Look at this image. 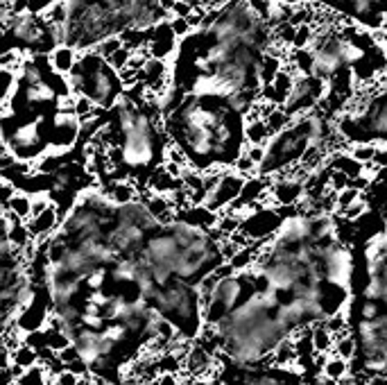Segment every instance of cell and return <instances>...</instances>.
<instances>
[{"label": "cell", "instance_id": "6da1fadb", "mask_svg": "<svg viewBox=\"0 0 387 385\" xmlns=\"http://www.w3.org/2000/svg\"><path fill=\"white\" fill-rule=\"evenodd\" d=\"M272 7L256 0H222L202 16L179 44L170 64V86L183 93H211L256 109L265 86L279 75L274 55Z\"/></svg>", "mask_w": 387, "mask_h": 385}, {"label": "cell", "instance_id": "7a4b0ae2", "mask_svg": "<svg viewBox=\"0 0 387 385\" xmlns=\"http://www.w3.org/2000/svg\"><path fill=\"white\" fill-rule=\"evenodd\" d=\"M170 150L197 175L236 170L249 150L251 111L236 100L211 93H183L170 84L157 93Z\"/></svg>", "mask_w": 387, "mask_h": 385}, {"label": "cell", "instance_id": "3957f363", "mask_svg": "<svg viewBox=\"0 0 387 385\" xmlns=\"http://www.w3.org/2000/svg\"><path fill=\"white\" fill-rule=\"evenodd\" d=\"M145 93L131 96L127 91L114 109L105 111L107 123L100 127V138H105L102 161L109 184L125 179L147 188L152 177L168 166L170 141L163 127L159 100Z\"/></svg>", "mask_w": 387, "mask_h": 385}, {"label": "cell", "instance_id": "277c9868", "mask_svg": "<svg viewBox=\"0 0 387 385\" xmlns=\"http://www.w3.org/2000/svg\"><path fill=\"white\" fill-rule=\"evenodd\" d=\"M172 9L175 0H59L46 16L57 25L59 44L84 53L172 21Z\"/></svg>", "mask_w": 387, "mask_h": 385}, {"label": "cell", "instance_id": "5b68a950", "mask_svg": "<svg viewBox=\"0 0 387 385\" xmlns=\"http://www.w3.org/2000/svg\"><path fill=\"white\" fill-rule=\"evenodd\" d=\"M340 145L335 131V114L315 107L292 116L288 125L265 141L256 172L261 177H288L290 172L317 164L329 155V148Z\"/></svg>", "mask_w": 387, "mask_h": 385}, {"label": "cell", "instance_id": "8992f818", "mask_svg": "<svg viewBox=\"0 0 387 385\" xmlns=\"http://www.w3.org/2000/svg\"><path fill=\"white\" fill-rule=\"evenodd\" d=\"M335 131L344 148L387 150V77L358 89L340 114H335Z\"/></svg>", "mask_w": 387, "mask_h": 385}, {"label": "cell", "instance_id": "52a82bcc", "mask_svg": "<svg viewBox=\"0 0 387 385\" xmlns=\"http://www.w3.org/2000/svg\"><path fill=\"white\" fill-rule=\"evenodd\" d=\"M66 77L73 96L88 100L98 111H111L129 91L125 73L111 64V59L100 50L79 53L73 70Z\"/></svg>", "mask_w": 387, "mask_h": 385}, {"label": "cell", "instance_id": "ba28073f", "mask_svg": "<svg viewBox=\"0 0 387 385\" xmlns=\"http://www.w3.org/2000/svg\"><path fill=\"white\" fill-rule=\"evenodd\" d=\"M5 53L14 50L20 57L50 55L59 46L57 25L46 14H16L3 7Z\"/></svg>", "mask_w": 387, "mask_h": 385}, {"label": "cell", "instance_id": "9c48e42d", "mask_svg": "<svg viewBox=\"0 0 387 385\" xmlns=\"http://www.w3.org/2000/svg\"><path fill=\"white\" fill-rule=\"evenodd\" d=\"M326 16L358 25L369 32H383L387 23V0H308Z\"/></svg>", "mask_w": 387, "mask_h": 385}, {"label": "cell", "instance_id": "30bf717a", "mask_svg": "<svg viewBox=\"0 0 387 385\" xmlns=\"http://www.w3.org/2000/svg\"><path fill=\"white\" fill-rule=\"evenodd\" d=\"M77 57H79L77 50L70 48V46H64V44H59V46L53 50V53L48 55L50 64H53V68L59 70L61 75H68L70 70H73V66H75V62H77Z\"/></svg>", "mask_w": 387, "mask_h": 385}, {"label": "cell", "instance_id": "8fae6325", "mask_svg": "<svg viewBox=\"0 0 387 385\" xmlns=\"http://www.w3.org/2000/svg\"><path fill=\"white\" fill-rule=\"evenodd\" d=\"M59 0H5V7L16 14H48Z\"/></svg>", "mask_w": 387, "mask_h": 385}, {"label": "cell", "instance_id": "7c38bea8", "mask_svg": "<svg viewBox=\"0 0 387 385\" xmlns=\"http://www.w3.org/2000/svg\"><path fill=\"white\" fill-rule=\"evenodd\" d=\"M48 374L50 370L44 363H37L32 367H27L23 374L18 377L16 385H48Z\"/></svg>", "mask_w": 387, "mask_h": 385}, {"label": "cell", "instance_id": "4fadbf2b", "mask_svg": "<svg viewBox=\"0 0 387 385\" xmlns=\"http://www.w3.org/2000/svg\"><path fill=\"white\" fill-rule=\"evenodd\" d=\"M155 385H179V377L177 374H159Z\"/></svg>", "mask_w": 387, "mask_h": 385}, {"label": "cell", "instance_id": "5bb4252c", "mask_svg": "<svg viewBox=\"0 0 387 385\" xmlns=\"http://www.w3.org/2000/svg\"><path fill=\"white\" fill-rule=\"evenodd\" d=\"M365 385H387V374H372Z\"/></svg>", "mask_w": 387, "mask_h": 385}, {"label": "cell", "instance_id": "9a60e30c", "mask_svg": "<svg viewBox=\"0 0 387 385\" xmlns=\"http://www.w3.org/2000/svg\"><path fill=\"white\" fill-rule=\"evenodd\" d=\"M270 3L279 5V7H294V5H301V3H308V0H270Z\"/></svg>", "mask_w": 387, "mask_h": 385}, {"label": "cell", "instance_id": "2e32d148", "mask_svg": "<svg viewBox=\"0 0 387 385\" xmlns=\"http://www.w3.org/2000/svg\"><path fill=\"white\" fill-rule=\"evenodd\" d=\"M385 77H387V41H385Z\"/></svg>", "mask_w": 387, "mask_h": 385}, {"label": "cell", "instance_id": "e0dca14e", "mask_svg": "<svg viewBox=\"0 0 387 385\" xmlns=\"http://www.w3.org/2000/svg\"><path fill=\"white\" fill-rule=\"evenodd\" d=\"M105 385H107V383H105Z\"/></svg>", "mask_w": 387, "mask_h": 385}]
</instances>
